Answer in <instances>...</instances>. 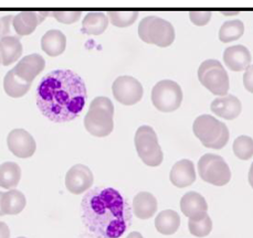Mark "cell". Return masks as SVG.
<instances>
[{"label": "cell", "mask_w": 253, "mask_h": 238, "mask_svg": "<svg viewBox=\"0 0 253 238\" xmlns=\"http://www.w3.org/2000/svg\"><path fill=\"white\" fill-rule=\"evenodd\" d=\"M18 238H26V237H18Z\"/></svg>", "instance_id": "38"}, {"label": "cell", "mask_w": 253, "mask_h": 238, "mask_svg": "<svg viewBox=\"0 0 253 238\" xmlns=\"http://www.w3.org/2000/svg\"><path fill=\"white\" fill-rule=\"evenodd\" d=\"M232 149L240 160H249L253 157V139L249 136H239L234 140Z\"/></svg>", "instance_id": "29"}, {"label": "cell", "mask_w": 253, "mask_h": 238, "mask_svg": "<svg viewBox=\"0 0 253 238\" xmlns=\"http://www.w3.org/2000/svg\"><path fill=\"white\" fill-rule=\"evenodd\" d=\"M45 68V61L40 54H29L19 61V63L12 69L16 75L27 83H32L37 75L43 71Z\"/></svg>", "instance_id": "13"}, {"label": "cell", "mask_w": 253, "mask_h": 238, "mask_svg": "<svg viewBox=\"0 0 253 238\" xmlns=\"http://www.w3.org/2000/svg\"><path fill=\"white\" fill-rule=\"evenodd\" d=\"M93 173L84 165H76L65 175V186L73 194H82L93 185Z\"/></svg>", "instance_id": "12"}, {"label": "cell", "mask_w": 253, "mask_h": 238, "mask_svg": "<svg viewBox=\"0 0 253 238\" xmlns=\"http://www.w3.org/2000/svg\"><path fill=\"white\" fill-rule=\"evenodd\" d=\"M211 11L209 10H204V11H199V10H195V11H190L189 12V18L191 22L196 26H206L207 23L211 19Z\"/></svg>", "instance_id": "32"}, {"label": "cell", "mask_w": 253, "mask_h": 238, "mask_svg": "<svg viewBox=\"0 0 253 238\" xmlns=\"http://www.w3.org/2000/svg\"><path fill=\"white\" fill-rule=\"evenodd\" d=\"M243 85L248 92L253 93V64L246 69L245 75H243Z\"/></svg>", "instance_id": "34"}, {"label": "cell", "mask_w": 253, "mask_h": 238, "mask_svg": "<svg viewBox=\"0 0 253 238\" xmlns=\"http://www.w3.org/2000/svg\"><path fill=\"white\" fill-rule=\"evenodd\" d=\"M188 227L191 235L196 237H206L212 231V221L207 213H204L201 215L189 218Z\"/></svg>", "instance_id": "28"}, {"label": "cell", "mask_w": 253, "mask_h": 238, "mask_svg": "<svg viewBox=\"0 0 253 238\" xmlns=\"http://www.w3.org/2000/svg\"><path fill=\"white\" fill-rule=\"evenodd\" d=\"M27 200L22 192L16 189L7 192L0 191V216L17 215L26 207Z\"/></svg>", "instance_id": "18"}, {"label": "cell", "mask_w": 253, "mask_h": 238, "mask_svg": "<svg viewBox=\"0 0 253 238\" xmlns=\"http://www.w3.org/2000/svg\"><path fill=\"white\" fill-rule=\"evenodd\" d=\"M245 34V25L239 19L228 20L223 23L219 30V39L224 43L240 39Z\"/></svg>", "instance_id": "27"}, {"label": "cell", "mask_w": 253, "mask_h": 238, "mask_svg": "<svg viewBox=\"0 0 253 238\" xmlns=\"http://www.w3.org/2000/svg\"><path fill=\"white\" fill-rule=\"evenodd\" d=\"M193 130L200 142L210 149H222L230 137L227 126L210 115L197 117L194 121Z\"/></svg>", "instance_id": "4"}, {"label": "cell", "mask_w": 253, "mask_h": 238, "mask_svg": "<svg viewBox=\"0 0 253 238\" xmlns=\"http://www.w3.org/2000/svg\"><path fill=\"white\" fill-rule=\"evenodd\" d=\"M157 200L152 193L139 192L133 200V212L140 219H148L155 215Z\"/></svg>", "instance_id": "21"}, {"label": "cell", "mask_w": 253, "mask_h": 238, "mask_svg": "<svg viewBox=\"0 0 253 238\" xmlns=\"http://www.w3.org/2000/svg\"><path fill=\"white\" fill-rule=\"evenodd\" d=\"M212 113L227 120L236 119L240 115L242 105L240 100L234 95L221 96L215 99L210 105Z\"/></svg>", "instance_id": "16"}, {"label": "cell", "mask_w": 253, "mask_h": 238, "mask_svg": "<svg viewBox=\"0 0 253 238\" xmlns=\"http://www.w3.org/2000/svg\"><path fill=\"white\" fill-rule=\"evenodd\" d=\"M223 61L231 71H243L251 65L250 51L242 44L229 46L223 52Z\"/></svg>", "instance_id": "15"}, {"label": "cell", "mask_w": 253, "mask_h": 238, "mask_svg": "<svg viewBox=\"0 0 253 238\" xmlns=\"http://www.w3.org/2000/svg\"><path fill=\"white\" fill-rule=\"evenodd\" d=\"M22 54V44L19 36H4L0 39V60L1 64L8 67L15 63Z\"/></svg>", "instance_id": "20"}, {"label": "cell", "mask_w": 253, "mask_h": 238, "mask_svg": "<svg viewBox=\"0 0 253 238\" xmlns=\"http://www.w3.org/2000/svg\"><path fill=\"white\" fill-rule=\"evenodd\" d=\"M86 87L82 77L71 69H55L42 77L37 88V106L54 123L78 118L86 102Z\"/></svg>", "instance_id": "1"}, {"label": "cell", "mask_w": 253, "mask_h": 238, "mask_svg": "<svg viewBox=\"0 0 253 238\" xmlns=\"http://www.w3.org/2000/svg\"><path fill=\"white\" fill-rule=\"evenodd\" d=\"M138 17L137 11H110L109 18L113 26L117 28H126L132 26Z\"/></svg>", "instance_id": "30"}, {"label": "cell", "mask_w": 253, "mask_h": 238, "mask_svg": "<svg viewBox=\"0 0 253 238\" xmlns=\"http://www.w3.org/2000/svg\"><path fill=\"white\" fill-rule=\"evenodd\" d=\"M30 87L31 83L22 81L16 75L13 69H10L3 78V90L7 93V95L12 99H19V97L26 95Z\"/></svg>", "instance_id": "26"}, {"label": "cell", "mask_w": 253, "mask_h": 238, "mask_svg": "<svg viewBox=\"0 0 253 238\" xmlns=\"http://www.w3.org/2000/svg\"><path fill=\"white\" fill-rule=\"evenodd\" d=\"M249 183H250V185L252 186V189H253V163L251 165L250 171H249Z\"/></svg>", "instance_id": "37"}, {"label": "cell", "mask_w": 253, "mask_h": 238, "mask_svg": "<svg viewBox=\"0 0 253 238\" xmlns=\"http://www.w3.org/2000/svg\"><path fill=\"white\" fill-rule=\"evenodd\" d=\"M200 178L215 186L226 185L231 179L230 168L222 157L214 153H206L198 162Z\"/></svg>", "instance_id": "8"}, {"label": "cell", "mask_w": 253, "mask_h": 238, "mask_svg": "<svg viewBox=\"0 0 253 238\" xmlns=\"http://www.w3.org/2000/svg\"><path fill=\"white\" fill-rule=\"evenodd\" d=\"M0 238H10V230L3 222H0Z\"/></svg>", "instance_id": "35"}, {"label": "cell", "mask_w": 253, "mask_h": 238, "mask_svg": "<svg viewBox=\"0 0 253 238\" xmlns=\"http://www.w3.org/2000/svg\"><path fill=\"white\" fill-rule=\"evenodd\" d=\"M126 238H144V237H143V235L140 234V233H138V232H132Z\"/></svg>", "instance_id": "36"}, {"label": "cell", "mask_w": 253, "mask_h": 238, "mask_svg": "<svg viewBox=\"0 0 253 238\" xmlns=\"http://www.w3.org/2000/svg\"><path fill=\"white\" fill-rule=\"evenodd\" d=\"M198 78L200 83L213 95H228L230 87L229 76L226 68L218 60L209 59L204 61L198 68Z\"/></svg>", "instance_id": "6"}, {"label": "cell", "mask_w": 253, "mask_h": 238, "mask_svg": "<svg viewBox=\"0 0 253 238\" xmlns=\"http://www.w3.org/2000/svg\"><path fill=\"white\" fill-rule=\"evenodd\" d=\"M152 102L156 109L163 113H171L181 105V87L171 79H163L153 87Z\"/></svg>", "instance_id": "9"}, {"label": "cell", "mask_w": 253, "mask_h": 238, "mask_svg": "<svg viewBox=\"0 0 253 238\" xmlns=\"http://www.w3.org/2000/svg\"><path fill=\"white\" fill-rule=\"evenodd\" d=\"M48 16V11H21L13 18V30L19 36L31 34Z\"/></svg>", "instance_id": "14"}, {"label": "cell", "mask_w": 253, "mask_h": 238, "mask_svg": "<svg viewBox=\"0 0 253 238\" xmlns=\"http://www.w3.org/2000/svg\"><path fill=\"white\" fill-rule=\"evenodd\" d=\"M13 18L15 17L12 15H8L0 19V39L4 38V36H15L12 34V30H11V28H13L12 26Z\"/></svg>", "instance_id": "33"}, {"label": "cell", "mask_w": 253, "mask_h": 238, "mask_svg": "<svg viewBox=\"0 0 253 238\" xmlns=\"http://www.w3.org/2000/svg\"><path fill=\"white\" fill-rule=\"evenodd\" d=\"M82 12L81 11H73V10H64V11H52L50 12V16H53L61 23H65V25H71L79 21L81 18Z\"/></svg>", "instance_id": "31"}, {"label": "cell", "mask_w": 253, "mask_h": 238, "mask_svg": "<svg viewBox=\"0 0 253 238\" xmlns=\"http://www.w3.org/2000/svg\"><path fill=\"white\" fill-rule=\"evenodd\" d=\"M170 182L179 189L187 188L196 181V171L193 161L182 159L176 162L170 171Z\"/></svg>", "instance_id": "17"}, {"label": "cell", "mask_w": 253, "mask_h": 238, "mask_svg": "<svg viewBox=\"0 0 253 238\" xmlns=\"http://www.w3.org/2000/svg\"><path fill=\"white\" fill-rule=\"evenodd\" d=\"M81 218L86 230L96 237L119 238L128 228L132 212L119 191L98 186L83 197Z\"/></svg>", "instance_id": "2"}, {"label": "cell", "mask_w": 253, "mask_h": 238, "mask_svg": "<svg viewBox=\"0 0 253 238\" xmlns=\"http://www.w3.org/2000/svg\"><path fill=\"white\" fill-rule=\"evenodd\" d=\"M67 46V38L60 30H49L41 39V48L49 57L62 54Z\"/></svg>", "instance_id": "22"}, {"label": "cell", "mask_w": 253, "mask_h": 238, "mask_svg": "<svg viewBox=\"0 0 253 238\" xmlns=\"http://www.w3.org/2000/svg\"><path fill=\"white\" fill-rule=\"evenodd\" d=\"M114 105L107 97H96L84 117V126L88 134L95 137H106L113 132Z\"/></svg>", "instance_id": "3"}, {"label": "cell", "mask_w": 253, "mask_h": 238, "mask_svg": "<svg viewBox=\"0 0 253 238\" xmlns=\"http://www.w3.org/2000/svg\"><path fill=\"white\" fill-rule=\"evenodd\" d=\"M0 63H1V60H0Z\"/></svg>", "instance_id": "39"}, {"label": "cell", "mask_w": 253, "mask_h": 238, "mask_svg": "<svg viewBox=\"0 0 253 238\" xmlns=\"http://www.w3.org/2000/svg\"><path fill=\"white\" fill-rule=\"evenodd\" d=\"M9 150L18 158L27 159L35 155L37 143L34 137L25 129H13L7 137Z\"/></svg>", "instance_id": "11"}, {"label": "cell", "mask_w": 253, "mask_h": 238, "mask_svg": "<svg viewBox=\"0 0 253 238\" xmlns=\"http://www.w3.org/2000/svg\"><path fill=\"white\" fill-rule=\"evenodd\" d=\"M109 25V19L105 13L92 11L86 13L82 21V34L98 35L106 30Z\"/></svg>", "instance_id": "24"}, {"label": "cell", "mask_w": 253, "mask_h": 238, "mask_svg": "<svg viewBox=\"0 0 253 238\" xmlns=\"http://www.w3.org/2000/svg\"><path fill=\"white\" fill-rule=\"evenodd\" d=\"M135 147L145 165L148 167H158L162 165L164 155L158 143V138L151 126H140L135 134Z\"/></svg>", "instance_id": "7"}, {"label": "cell", "mask_w": 253, "mask_h": 238, "mask_svg": "<svg viewBox=\"0 0 253 238\" xmlns=\"http://www.w3.org/2000/svg\"><path fill=\"white\" fill-rule=\"evenodd\" d=\"M180 209L185 216L193 218L204 213H207L208 204L203 195L198 192H195V191H191V192H187L181 198Z\"/></svg>", "instance_id": "19"}, {"label": "cell", "mask_w": 253, "mask_h": 238, "mask_svg": "<svg viewBox=\"0 0 253 238\" xmlns=\"http://www.w3.org/2000/svg\"><path fill=\"white\" fill-rule=\"evenodd\" d=\"M138 35L146 43L167 48L175 40V29L169 21L148 16L139 22Z\"/></svg>", "instance_id": "5"}, {"label": "cell", "mask_w": 253, "mask_h": 238, "mask_svg": "<svg viewBox=\"0 0 253 238\" xmlns=\"http://www.w3.org/2000/svg\"><path fill=\"white\" fill-rule=\"evenodd\" d=\"M112 91L115 100L126 106L136 104L144 94L142 84L132 76L117 77L112 85Z\"/></svg>", "instance_id": "10"}, {"label": "cell", "mask_w": 253, "mask_h": 238, "mask_svg": "<svg viewBox=\"0 0 253 238\" xmlns=\"http://www.w3.org/2000/svg\"><path fill=\"white\" fill-rule=\"evenodd\" d=\"M21 179V169L15 162L8 161L0 165V186L12 190L19 184Z\"/></svg>", "instance_id": "25"}, {"label": "cell", "mask_w": 253, "mask_h": 238, "mask_svg": "<svg viewBox=\"0 0 253 238\" xmlns=\"http://www.w3.org/2000/svg\"><path fill=\"white\" fill-rule=\"evenodd\" d=\"M180 226V216L172 209H165L155 219L156 230L163 235H172Z\"/></svg>", "instance_id": "23"}]
</instances>
